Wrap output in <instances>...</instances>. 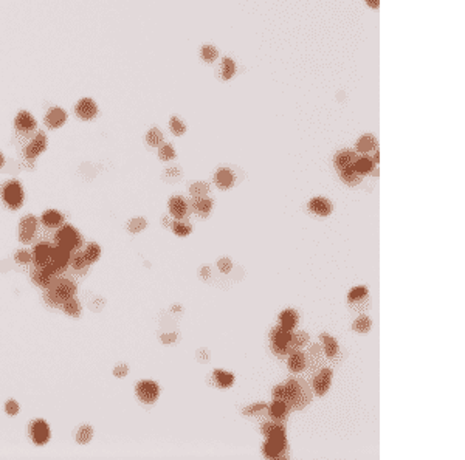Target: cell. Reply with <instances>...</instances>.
<instances>
[{
    "label": "cell",
    "mask_w": 465,
    "mask_h": 460,
    "mask_svg": "<svg viewBox=\"0 0 465 460\" xmlns=\"http://www.w3.org/2000/svg\"><path fill=\"white\" fill-rule=\"evenodd\" d=\"M273 398L284 401L289 411H301L312 400V391L304 380L290 378L273 389Z\"/></svg>",
    "instance_id": "cell-1"
},
{
    "label": "cell",
    "mask_w": 465,
    "mask_h": 460,
    "mask_svg": "<svg viewBox=\"0 0 465 460\" xmlns=\"http://www.w3.org/2000/svg\"><path fill=\"white\" fill-rule=\"evenodd\" d=\"M270 341H271V352L278 358H289L293 352L301 350L305 344L308 342V335L305 332H293L287 330L281 326L275 327L270 332Z\"/></svg>",
    "instance_id": "cell-2"
},
{
    "label": "cell",
    "mask_w": 465,
    "mask_h": 460,
    "mask_svg": "<svg viewBox=\"0 0 465 460\" xmlns=\"http://www.w3.org/2000/svg\"><path fill=\"white\" fill-rule=\"evenodd\" d=\"M76 294V284L70 279L65 278H56L51 285L48 288H45L44 293V301L47 305L50 307H61V304L68 299L73 297Z\"/></svg>",
    "instance_id": "cell-3"
},
{
    "label": "cell",
    "mask_w": 465,
    "mask_h": 460,
    "mask_svg": "<svg viewBox=\"0 0 465 460\" xmlns=\"http://www.w3.org/2000/svg\"><path fill=\"white\" fill-rule=\"evenodd\" d=\"M55 243L59 248H64L67 251H76L80 250L84 243L81 233L77 231L76 228H73L71 225H62L61 228H58V233L55 236Z\"/></svg>",
    "instance_id": "cell-4"
},
{
    "label": "cell",
    "mask_w": 465,
    "mask_h": 460,
    "mask_svg": "<svg viewBox=\"0 0 465 460\" xmlns=\"http://www.w3.org/2000/svg\"><path fill=\"white\" fill-rule=\"evenodd\" d=\"M0 194H2V200L4 203L16 211L23 205L25 200V191L23 186L19 180H8L2 184V189H0Z\"/></svg>",
    "instance_id": "cell-5"
},
{
    "label": "cell",
    "mask_w": 465,
    "mask_h": 460,
    "mask_svg": "<svg viewBox=\"0 0 465 460\" xmlns=\"http://www.w3.org/2000/svg\"><path fill=\"white\" fill-rule=\"evenodd\" d=\"M262 452L268 458H289V443L286 434L270 436L262 446Z\"/></svg>",
    "instance_id": "cell-6"
},
{
    "label": "cell",
    "mask_w": 465,
    "mask_h": 460,
    "mask_svg": "<svg viewBox=\"0 0 465 460\" xmlns=\"http://www.w3.org/2000/svg\"><path fill=\"white\" fill-rule=\"evenodd\" d=\"M28 434H30L31 442L37 446L47 445L51 439V429H50L48 423L44 418L33 420L30 423V428H28Z\"/></svg>",
    "instance_id": "cell-7"
},
{
    "label": "cell",
    "mask_w": 465,
    "mask_h": 460,
    "mask_svg": "<svg viewBox=\"0 0 465 460\" xmlns=\"http://www.w3.org/2000/svg\"><path fill=\"white\" fill-rule=\"evenodd\" d=\"M135 394H137V397L141 403L152 404V403L157 401V398L160 395V386L152 380H143V381L137 383Z\"/></svg>",
    "instance_id": "cell-8"
},
{
    "label": "cell",
    "mask_w": 465,
    "mask_h": 460,
    "mask_svg": "<svg viewBox=\"0 0 465 460\" xmlns=\"http://www.w3.org/2000/svg\"><path fill=\"white\" fill-rule=\"evenodd\" d=\"M37 226H39V220L36 215L33 214L23 215L19 222V240L22 243H30L36 237Z\"/></svg>",
    "instance_id": "cell-9"
},
{
    "label": "cell",
    "mask_w": 465,
    "mask_h": 460,
    "mask_svg": "<svg viewBox=\"0 0 465 460\" xmlns=\"http://www.w3.org/2000/svg\"><path fill=\"white\" fill-rule=\"evenodd\" d=\"M47 144H48V140H47L45 132H37V133L34 135V138L25 146V149H23V157H25L28 161H33L34 158H37L39 155H41V153L45 152Z\"/></svg>",
    "instance_id": "cell-10"
},
{
    "label": "cell",
    "mask_w": 465,
    "mask_h": 460,
    "mask_svg": "<svg viewBox=\"0 0 465 460\" xmlns=\"http://www.w3.org/2000/svg\"><path fill=\"white\" fill-rule=\"evenodd\" d=\"M58 276H59V275L55 273L48 265H45V266H39V265H36V266L33 268V270H31V279H33V282H34L37 287H41V288H48V287L51 285V282H53Z\"/></svg>",
    "instance_id": "cell-11"
},
{
    "label": "cell",
    "mask_w": 465,
    "mask_h": 460,
    "mask_svg": "<svg viewBox=\"0 0 465 460\" xmlns=\"http://www.w3.org/2000/svg\"><path fill=\"white\" fill-rule=\"evenodd\" d=\"M347 302L357 312H361L363 309H366V307L369 305V291H368V288L363 287V285L352 288L351 291H349V294H347Z\"/></svg>",
    "instance_id": "cell-12"
},
{
    "label": "cell",
    "mask_w": 465,
    "mask_h": 460,
    "mask_svg": "<svg viewBox=\"0 0 465 460\" xmlns=\"http://www.w3.org/2000/svg\"><path fill=\"white\" fill-rule=\"evenodd\" d=\"M74 113H76V117H80L83 121H90L98 115V105L93 99L83 98L74 105Z\"/></svg>",
    "instance_id": "cell-13"
},
{
    "label": "cell",
    "mask_w": 465,
    "mask_h": 460,
    "mask_svg": "<svg viewBox=\"0 0 465 460\" xmlns=\"http://www.w3.org/2000/svg\"><path fill=\"white\" fill-rule=\"evenodd\" d=\"M14 127L20 133H31L37 127V121L33 115L27 110H20L14 118Z\"/></svg>",
    "instance_id": "cell-14"
},
{
    "label": "cell",
    "mask_w": 465,
    "mask_h": 460,
    "mask_svg": "<svg viewBox=\"0 0 465 460\" xmlns=\"http://www.w3.org/2000/svg\"><path fill=\"white\" fill-rule=\"evenodd\" d=\"M53 250L55 247H51L50 243H37L33 250V262L39 266H45L51 262L53 257Z\"/></svg>",
    "instance_id": "cell-15"
},
{
    "label": "cell",
    "mask_w": 465,
    "mask_h": 460,
    "mask_svg": "<svg viewBox=\"0 0 465 460\" xmlns=\"http://www.w3.org/2000/svg\"><path fill=\"white\" fill-rule=\"evenodd\" d=\"M320 373L312 380V386H314V391L317 395H324L329 388H330V381H332V370L330 369H326V367H321L318 370Z\"/></svg>",
    "instance_id": "cell-16"
},
{
    "label": "cell",
    "mask_w": 465,
    "mask_h": 460,
    "mask_svg": "<svg viewBox=\"0 0 465 460\" xmlns=\"http://www.w3.org/2000/svg\"><path fill=\"white\" fill-rule=\"evenodd\" d=\"M70 251L64 250V248H59V247H55L53 250V257H51V262L48 263V266L51 270L58 275H61L65 268L68 266V262H70Z\"/></svg>",
    "instance_id": "cell-17"
},
{
    "label": "cell",
    "mask_w": 465,
    "mask_h": 460,
    "mask_svg": "<svg viewBox=\"0 0 465 460\" xmlns=\"http://www.w3.org/2000/svg\"><path fill=\"white\" fill-rule=\"evenodd\" d=\"M169 212L177 219V220H183L188 217L189 214V205L186 202L185 197L182 196H174L169 200Z\"/></svg>",
    "instance_id": "cell-18"
},
{
    "label": "cell",
    "mask_w": 465,
    "mask_h": 460,
    "mask_svg": "<svg viewBox=\"0 0 465 460\" xmlns=\"http://www.w3.org/2000/svg\"><path fill=\"white\" fill-rule=\"evenodd\" d=\"M67 121V112L61 107H51L45 115V124L50 129H59Z\"/></svg>",
    "instance_id": "cell-19"
},
{
    "label": "cell",
    "mask_w": 465,
    "mask_h": 460,
    "mask_svg": "<svg viewBox=\"0 0 465 460\" xmlns=\"http://www.w3.org/2000/svg\"><path fill=\"white\" fill-rule=\"evenodd\" d=\"M267 409H268L270 418L273 421H276V423H284V421L287 420V417H289V408L281 400H275Z\"/></svg>",
    "instance_id": "cell-20"
},
{
    "label": "cell",
    "mask_w": 465,
    "mask_h": 460,
    "mask_svg": "<svg viewBox=\"0 0 465 460\" xmlns=\"http://www.w3.org/2000/svg\"><path fill=\"white\" fill-rule=\"evenodd\" d=\"M358 155L352 150H341L338 152L335 158H333V165L338 171H343V169H347V168H352L354 163L357 161Z\"/></svg>",
    "instance_id": "cell-21"
},
{
    "label": "cell",
    "mask_w": 465,
    "mask_h": 460,
    "mask_svg": "<svg viewBox=\"0 0 465 460\" xmlns=\"http://www.w3.org/2000/svg\"><path fill=\"white\" fill-rule=\"evenodd\" d=\"M287 366L290 369V372L293 373H301L307 370V355L302 350H296L293 352L289 358H287Z\"/></svg>",
    "instance_id": "cell-22"
},
{
    "label": "cell",
    "mask_w": 465,
    "mask_h": 460,
    "mask_svg": "<svg viewBox=\"0 0 465 460\" xmlns=\"http://www.w3.org/2000/svg\"><path fill=\"white\" fill-rule=\"evenodd\" d=\"M308 209L312 211L314 214L317 215H321V217H326L332 212V203L326 199V197H315L310 200L308 203Z\"/></svg>",
    "instance_id": "cell-23"
},
{
    "label": "cell",
    "mask_w": 465,
    "mask_h": 460,
    "mask_svg": "<svg viewBox=\"0 0 465 460\" xmlns=\"http://www.w3.org/2000/svg\"><path fill=\"white\" fill-rule=\"evenodd\" d=\"M41 222L47 228H61L65 223V219H64V215L58 209H47L42 214Z\"/></svg>",
    "instance_id": "cell-24"
},
{
    "label": "cell",
    "mask_w": 465,
    "mask_h": 460,
    "mask_svg": "<svg viewBox=\"0 0 465 460\" xmlns=\"http://www.w3.org/2000/svg\"><path fill=\"white\" fill-rule=\"evenodd\" d=\"M191 208L197 215L206 217L213 208V200L206 197H194V200L191 202Z\"/></svg>",
    "instance_id": "cell-25"
},
{
    "label": "cell",
    "mask_w": 465,
    "mask_h": 460,
    "mask_svg": "<svg viewBox=\"0 0 465 460\" xmlns=\"http://www.w3.org/2000/svg\"><path fill=\"white\" fill-rule=\"evenodd\" d=\"M61 309H62V312L67 313L68 316L80 318V316H81V312H83V305H81L80 301H77V299L73 296V297L65 299V301L61 304Z\"/></svg>",
    "instance_id": "cell-26"
},
{
    "label": "cell",
    "mask_w": 465,
    "mask_h": 460,
    "mask_svg": "<svg viewBox=\"0 0 465 460\" xmlns=\"http://www.w3.org/2000/svg\"><path fill=\"white\" fill-rule=\"evenodd\" d=\"M216 184L220 189H229L232 184H235V174H232L229 169L222 168L216 172Z\"/></svg>",
    "instance_id": "cell-27"
},
{
    "label": "cell",
    "mask_w": 465,
    "mask_h": 460,
    "mask_svg": "<svg viewBox=\"0 0 465 460\" xmlns=\"http://www.w3.org/2000/svg\"><path fill=\"white\" fill-rule=\"evenodd\" d=\"M299 316L293 309H287L279 315V326L287 329V330H293L298 326Z\"/></svg>",
    "instance_id": "cell-28"
},
{
    "label": "cell",
    "mask_w": 465,
    "mask_h": 460,
    "mask_svg": "<svg viewBox=\"0 0 465 460\" xmlns=\"http://www.w3.org/2000/svg\"><path fill=\"white\" fill-rule=\"evenodd\" d=\"M213 380H214V383H216L219 388L226 389V388L232 386V383H235V375L229 373V372L217 369V370L213 372Z\"/></svg>",
    "instance_id": "cell-29"
},
{
    "label": "cell",
    "mask_w": 465,
    "mask_h": 460,
    "mask_svg": "<svg viewBox=\"0 0 465 460\" xmlns=\"http://www.w3.org/2000/svg\"><path fill=\"white\" fill-rule=\"evenodd\" d=\"M375 165H377V163H374V160H372L371 157H358L352 168H354L360 175H368V174H371V172L375 171Z\"/></svg>",
    "instance_id": "cell-30"
},
{
    "label": "cell",
    "mask_w": 465,
    "mask_h": 460,
    "mask_svg": "<svg viewBox=\"0 0 465 460\" xmlns=\"http://www.w3.org/2000/svg\"><path fill=\"white\" fill-rule=\"evenodd\" d=\"M377 146H378V143H377L375 137L368 133V135H363V137L358 140V143H357V150L361 152V153H369V152L377 150Z\"/></svg>",
    "instance_id": "cell-31"
},
{
    "label": "cell",
    "mask_w": 465,
    "mask_h": 460,
    "mask_svg": "<svg viewBox=\"0 0 465 460\" xmlns=\"http://www.w3.org/2000/svg\"><path fill=\"white\" fill-rule=\"evenodd\" d=\"M321 341H323V344H324V354H326V357L327 358H330V360H333L335 357H337V354H338V342L330 336V335H327V333H323L321 335Z\"/></svg>",
    "instance_id": "cell-32"
},
{
    "label": "cell",
    "mask_w": 465,
    "mask_h": 460,
    "mask_svg": "<svg viewBox=\"0 0 465 460\" xmlns=\"http://www.w3.org/2000/svg\"><path fill=\"white\" fill-rule=\"evenodd\" d=\"M261 432L265 436V437H270V436H279V434H286V428L282 423H276V421H265V423L261 426Z\"/></svg>",
    "instance_id": "cell-33"
},
{
    "label": "cell",
    "mask_w": 465,
    "mask_h": 460,
    "mask_svg": "<svg viewBox=\"0 0 465 460\" xmlns=\"http://www.w3.org/2000/svg\"><path fill=\"white\" fill-rule=\"evenodd\" d=\"M340 177L349 186H357L361 181V178H363V175H360L354 168H347V169L340 171Z\"/></svg>",
    "instance_id": "cell-34"
},
{
    "label": "cell",
    "mask_w": 465,
    "mask_h": 460,
    "mask_svg": "<svg viewBox=\"0 0 465 460\" xmlns=\"http://www.w3.org/2000/svg\"><path fill=\"white\" fill-rule=\"evenodd\" d=\"M83 254H84V259L87 262V265H92L101 257V247L96 242H90L86 247V250L83 251Z\"/></svg>",
    "instance_id": "cell-35"
},
{
    "label": "cell",
    "mask_w": 465,
    "mask_h": 460,
    "mask_svg": "<svg viewBox=\"0 0 465 460\" xmlns=\"http://www.w3.org/2000/svg\"><path fill=\"white\" fill-rule=\"evenodd\" d=\"M68 265H71V268H73V270H76V272H81V270H84V268L89 266L87 262H86V259H84V254L80 250L71 251Z\"/></svg>",
    "instance_id": "cell-36"
},
{
    "label": "cell",
    "mask_w": 465,
    "mask_h": 460,
    "mask_svg": "<svg viewBox=\"0 0 465 460\" xmlns=\"http://www.w3.org/2000/svg\"><path fill=\"white\" fill-rule=\"evenodd\" d=\"M93 439V428L89 426V425H84L77 429L76 432V442L80 445H87L90 443V440Z\"/></svg>",
    "instance_id": "cell-37"
},
{
    "label": "cell",
    "mask_w": 465,
    "mask_h": 460,
    "mask_svg": "<svg viewBox=\"0 0 465 460\" xmlns=\"http://www.w3.org/2000/svg\"><path fill=\"white\" fill-rule=\"evenodd\" d=\"M172 231H174L177 236L185 237V236H188V234L192 231V226H191V223H188V222L175 220V222L172 223Z\"/></svg>",
    "instance_id": "cell-38"
},
{
    "label": "cell",
    "mask_w": 465,
    "mask_h": 460,
    "mask_svg": "<svg viewBox=\"0 0 465 460\" xmlns=\"http://www.w3.org/2000/svg\"><path fill=\"white\" fill-rule=\"evenodd\" d=\"M236 73V65H235V61L229 59V58H225L222 61V78L223 79H231L232 74Z\"/></svg>",
    "instance_id": "cell-39"
},
{
    "label": "cell",
    "mask_w": 465,
    "mask_h": 460,
    "mask_svg": "<svg viewBox=\"0 0 465 460\" xmlns=\"http://www.w3.org/2000/svg\"><path fill=\"white\" fill-rule=\"evenodd\" d=\"M146 141H147V144H149V146H152V147H155V146H160V144L163 143V135H162V132H160L157 127H153V129H150V130L147 132V135H146Z\"/></svg>",
    "instance_id": "cell-40"
},
{
    "label": "cell",
    "mask_w": 465,
    "mask_h": 460,
    "mask_svg": "<svg viewBox=\"0 0 465 460\" xmlns=\"http://www.w3.org/2000/svg\"><path fill=\"white\" fill-rule=\"evenodd\" d=\"M200 56H202V59H203L205 62H213V61L217 59L219 51H217V48L213 47V45H205V47H202V50H200Z\"/></svg>",
    "instance_id": "cell-41"
},
{
    "label": "cell",
    "mask_w": 465,
    "mask_h": 460,
    "mask_svg": "<svg viewBox=\"0 0 465 460\" xmlns=\"http://www.w3.org/2000/svg\"><path fill=\"white\" fill-rule=\"evenodd\" d=\"M352 329H354L355 332H358V333H368V332L371 330V319H369L368 316H360V318L354 322Z\"/></svg>",
    "instance_id": "cell-42"
},
{
    "label": "cell",
    "mask_w": 465,
    "mask_h": 460,
    "mask_svg": "<svg viewBox=\"0 0 465 460\" xmlns=\"http://www.w3.org/2000/svg\"><path fill=\"white\" fill-rule=\"evenodd\" d=\"M159 157L160 160L163 161H169V160H174L175 158V150L172 147V144H163L159 150Z\"/></svg>",
    "instance_id": "cell-43"
},
{
    "label": "cell",
    "mask_w": 465,
    "mask_h": 460,
    "mask_svg": "<svg viewBox=\"0 0 465 460\" xmlns=\"http://www.w3.org/2000/svg\"><path fill=\"white\" fill-rule=\"evenodd\" d=\"M169 127H171V132L177 137L183 135L186 132V126L183 124V121L177 117H172L171 121H169Z\"/></svg>",
    "instance_id": "cell-44"
},
{
    "label": "cell",
    "mask_w": 465,
    "mask_h": 460,
    "mask_svg": "<svg viewBox=\"0 0 465 460\" xmlns=\"http://www.w3.org/2000/svg\"><path fill=\"white\" fill-rule=\"evenodd\" d=\"M14 260H16L17 263L27 265V263H31V262H33V254H31L28 250H19V251H16V254H14Z\"/></svg>",
    "instance_id": "cell-45"
},
{
    "label": "cell",
    "mask_w": 465,
    "mask_h": 460,
    "mask_svg": "<svg viewBox=\"0 0 465 460\" xmlns=\"http://www.w3.org/2000/svg\"><path fill=\"white\" fill-rule=\"evenodd\" d=\"M189 191H191L192 197H203L208 193V186H206V183H194Z\"/></svg>",
    "instance_id": "cell-46"
},
{
    "label": "cell",
    "mask_w": 465,
    "mask_h": 460,
    "mask_svg": "<svg viewBox=\"0 0 465 460\" xmlns=\"http://www.w3.org/2000/svg\"><path fill=\"white\" fill-rule=\"evenodd\" d=\"M146 226V220L144 219H134L127 223V228L131 233H140L141 229Z\"/></svg>",
    "instance_id": "cell-47"
},
{
    "label": "cell",
    "mask_w": 465,
    "mask_h": 460,
    "mask_svg": "<svg viewBox=\"0 0 465 460\" xmlns=\"http://www.w3.org/2000/svg\"><path fill=\"white\" fill-rule=\"evenodd\" d=\"M19 411H20V408H19V403L16 400H10V401L5 403V412L8 415H17Z\"/></svg>",
    "instance_id": "cell-48"
},
{
    "label": "cell",
    "mask_w": 465,
    "mask_h": 460,
    "mask_svg": "<svg viewBox=\"0 0 465 460\" xmlns=\"http://www.w3.org/2000/svg\"><path fill=\"white\" fill-rule=\"evenodd\" d=\"M264 409H267L265 404H256V406H253V408H247V409L244 411V414H247V415H250V414H257V412H264Z\"/></svg>",
    "instance_id": "cell-49"
},
{
    "label": "cell",
    "mask_w": 465,
    "mask_h": 460,
    "mask_svg": "<svg viewBox=\"0 0 465 460\" xmlns=\"http://www.w3.org/2000/svg\"><path fill=\"white\" fill-rule=\"evenodd\" d=\"M127 372H129V367L127 366H116L115 369H113V375L115 376H124V375H127Z\"/></svg>",
    "instance_id": "cell-50"
},
{
    "label": "cell",
    "mask_w": 465,
    "mask_h": 460,
    "mask_svg": "<svg viewBox=\"0 0 465 460\" xmlns=\"http://www.w3.org/2000/svg\"><path fill=\"white\" fill-rule=\"evenodd\" d=\"M366 4H368L371 8L377 10V8H378V5H380V0H366Z\"/></svg>",
    "instance_id": "cell-51"
},
{
    "label": "cell",
    "mask_w": 465,
    "mask_h": 460,
    "mask_svg": "<svg viewBox=\"0 0 465 460\" xmlns=\"http://www.w3.org/2000/svg\"><path fill=\"white\" fill-rule=\"evenodd\" d=\"M168 175H177L178 177V169H168Z\"/></svg>",
    "instance_id": "cell-52"
},
{
    "label": "cell",
    "mask_w": 465,
    "mask_h": 460,
    "mask_svg": "<svg viewBox=\"0 0 465 460\" xmlns=\"http://www.w3.org/2000/svg\"><path fill=\"white\" fill-rule=\"evenodd\" d=\"M5 165V157H4V153L0 152V168H2Z\"/></svg>",
    "instance_id": "cell-53"
}]
</instances>
